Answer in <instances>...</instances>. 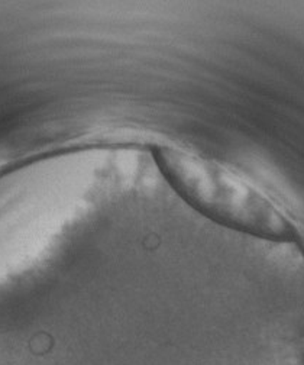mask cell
<instances>
[{"instance_id": "6da1fadb", "label": "cell", "mask_w": 304, "mask_h": 365, "mask_svg": "<svg viewBox=\"0 0 304 365\" xmlns=\"http://www.w3.org/2000/svg\"><path fill=\"white\" fill-rule=\"evenodd\" d=\"M154 160L176 193L214 222L256 238L290 237L280 209L238 173L176 147L155 148Z\"/></svg>"}]
</instances>
